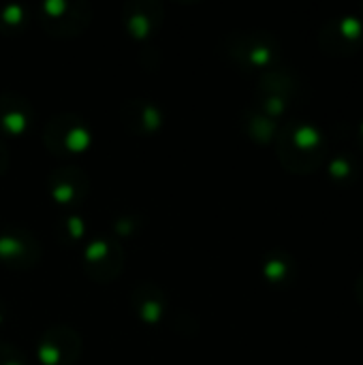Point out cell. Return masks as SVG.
I'll use <instances>...</instances> for the list:
<instances>
[{"label": "cell", "instance_id": "6da1fadb", "mask_svg": "<svg viewBox=\"0 0 363 365\" xmlns=\"http://www.w3.org/2000/svg\"><path fill=\"white\" fill-rule=\"evenodd\" d=\"M357 297H359V302L363 304V276L359 278V282H357Z\"/></svg>", "mask_w": 363, "mask_h": 365}]
</instances>
